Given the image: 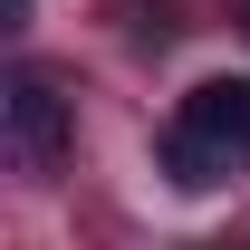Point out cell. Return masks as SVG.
<instances>
[{
	"label": "cell",
	"mask_w": 250,
	"mask_h": 250,
	"mask_svg": "<svg viewBox=\"0 0 250 250\" xmlns=\"http://www.w3.org/2000/svg\"><path fill=\"white\" fill-rule=\"evenodd\" d=\"M10 135H20V154L58 164V154H67V106H58V87L20 77V87H10Z\"/></svg>",
	"instance_id": "1"
},
{
	"label": "cell",
	"mask_w": 250,
	"mask_h": 250,
	"mask_svg": "<svg viewBox=\"0 0 250 250\" xmlns=\"http://www.w3.org/2000/svg\"><path fill=\"white\" fill-rule=\"evenodd\" d=\"M183 125L202 145H250V77H212L183 96Z\"/></svg>",
	"instance_id": "2"
}]
</instances>
